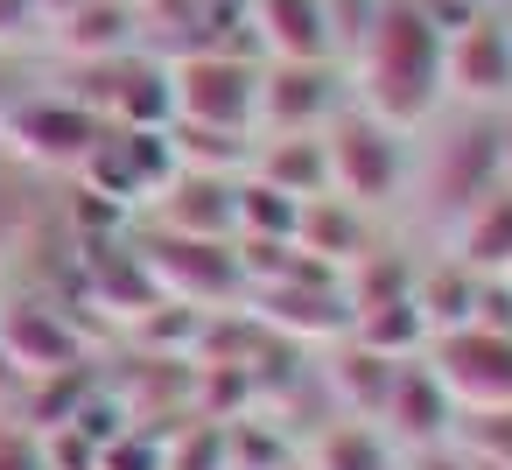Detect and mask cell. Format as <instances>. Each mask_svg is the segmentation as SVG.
I'll list each match as a JSON object with an SVG mask.
<instances>
[{
  "label": "cell",
  "instance_id": "1",
  "mask_svg": "<svg viewBox=\"0 0 512 470\" xmlns=\"http://www.w3.org/2000/svg\"><path fill=\"white\" fill-rule=\"evenodd\" d=\"M442 36L449 29L428 0H379L358 50L344 57L351 99L400 134L428 127L442 113Z\"/></svg>",
  "mask_w": 512,
  "mask_h": 470
},
{
  "label": "cell",
  "instance_id": "2",
  "mask_svg": "<svg viewBox=\"0 0 512 470\" xmlns=\"http://www.w3.org/2000/svg\"><path fill=\"white\" fill-rule=\"evenodd\" d=\"M498 183H505L498 113H463V120H449V127L414 155V183H407V197H421V218L449 239V225H456L477 197H491Z\"/></svg>",
  "mask_w": 512,
  "mask_h": 470
},
{
  "label": "cell",
  "instance_id": "3",
  "mask_svg": "<svg viewBox=\"0 0 512 470\" xmlns=\"http://www.w3.org/2000/svg\"><path fill=\"white\" fill-rule=\"evenodd\" d=\"M323 162H330V197L358 204V211H393L414 183V141L400 127H386L379 113H365L358 99L323 127Z\"/></svg>",
  "mask_w": 512,
  "mask_h": 470
},
{
  "label": "cell",
  "instance_id": "4",
  "mask_svg": "<svg viewBox=\"0 0 512 470\" xmlns=\"http://www.w3.org/2000/svg\"><path fill=\"white\" fill-rule=\"evenodd\" d=\"M260 43H204L190 57H169V92H176V120H204V127H239L260 134Z\"/></svg>",
  "mask_w": 512,
  "mask_h": 470
},
{
  "label": "cell",
  "instance_id": "5",
  "mask_svg": "<svg viewBox=\"0 0 512 470\" xmlns=\"http://www.w3.org/2000/svg\"><path fill=\"white\" fill-rule=\"evenodd\" d=\"M127 239H134V253L148 260V274L169 302L204 309V316L246 302V267H239L232 239H183V232H155V225H134Z\"/></svg>",
  "mask_w": 512,
  "mask_h": 470
},
{
  "label": "cell",
  "instance_id": "6",
  "mask_svg": "<svg viewBox=\"0 0 512 470\" xmlns=\"http://www.w3.org/2000/svg\"><path fill=\"white\" fill-rule=\"evenodd\" d=\"M442 99L463 113L512 106V8H470L442 36Z\"/></svg>",
  "mask_w": 512,
  "mask_h": 470
},
{
  "label": "cell",
  "instance_id": "7",
  "mask_svg": "<svg viewBox=\"0 0 512 470\" xmlns=\"http://www.w3.org/2000/svg\"><path fill=\"white\" fill-rule=\"evenodd\" d=\"M99 134H106V120L85 113L78 99H64L57 85L29 92V99H15L8 113H0V141H8L29 169H57V176H78L85 155L99 148Z\"/></svg>",
  "mask_w": 512,
  "mask_h": 470
},
{
  "label": "cell",
  "instance_id": "8",
  "mask_svg": "<svg viewBox=\"0 0 512 470\" xmlns=\"http://www.w3.org/2000/svg\"><path fill=\"white\" fill-rule=\"evenodd\" d=\"M169 176H176L169 127H162V134L106 127V134H99V148H92V155H85V169H78L85 197H106V204H120L127 218H141V211L162 197V183H169Z\"/></svg>",
  "mask_w": 512,
  "mask_h": 470
},
{
  "label": "cell",
  "instance_id": "9",
  "mask_svg": "<svg viewBox=\"0 0 512 470\" xmlns=\"http://www.w3.org/2000/svg\"><path fill=\"white\" fill-rule=\"evenodd\" d=\"M246 316L274 337H295V344H344L351 337V295H344V274H295V281H267L246 295Z\"/></svg>",
  "mask_w": 512,
  "mask_h": 470
},
{
  "label": "cell",
  "instance_id": "10",
  "mask_svg": "<svg viewBox=\"0 0 512 470\" xmlns=\"http://www.w3.org/2000/svg\"><path fill=\"white\" fill-rule=\"evenodd\" d=\"M379 435L400 449V463L407 456H428V449H442V442H456V428H463V407L449 400V386L435 379V365L428 358H400V372H393V386H386V400H379Z\"/></svg>",
  "mask_w": 512,
  "mask_h": 470
},
{
  "label": "cell",
  "instance_id": "11",
  "mask_svg": "<svg viewBox=\"0 0 512 470\" xmlns=\"http://www.w3.org/2000/svg\"><path fill=\"white\" fill-rule=\"evenodd\" d=\"M435 379L449 386V400L463 414H491V407H512V330H442L428 351Z\"/></svg>",
  "mask_w": 512,
  "mask_h": 470
},
{
  "label": "cell",
  "instance_id": "12",
  "mask_svg": "<svg viewBox=\"0 0 512 470\" xmlns=\"http://www.w3.org/2000/svg\"><path fill=\"white\" fill-rule=\"evenodd\" d=\"M0 344H8L15 372L36 386V379H64L92 358V337L78 330V316L64 302H43V295H22V302H0Z\"/></svg>",
  "mask_w": 512,
  "mask_h": 470
},
{
  "label": "cell",
  "instance_id": "13",
  "mask_svg": "<svg viewBox=\"0 0 512 470\" xmlns=\"http://www.w3.org/2000/svg\"><path fill=\"white\" fill-rule=\"evenodd\" d=\"M351 106L344 64H267L260 71V134H323Z\"/></svg>",
  "mask_w": 512,
  "mask_h": 470
},
{
  "label": "cell",
  "instance_id": "14",
  "mask_svg": "<svg viewBox=\"0 0 512 470\" xmlns=\"http://www.w3.org/2000/svg\"><path fill=\"white\" fill-rule=\"evenodd\" d=\"M141 225L183 232V239H232V232H239V176L176 169V176L162 183V197L141 211Z\"/></svg>",
  "mask_w": 512,
  "mask_h": 470
},
{
  "label": "cell",
  "instance_id": "15",
  "mask_svg": "<svg viewBox=\"0 0 512 470\" xmlns=\"http://www.w3.org/2000/svg\"><path fill=\"white\" fill-rule=\"evenodd\" d=\"M246 36L267 64H344L330 0H246Z\"/></svg>",
  "mask_w": 512,
  "mask_h": 470
},
{
  "label": "cell",
  "instance_id": "16",
  "mask_svg": "<svg viewBox=\"0 0 512 470\" xmlns=\"http://www.w3.org/2000/svg\"><path fill=\"white\" fill-rule=\"evenodd\" d=\"M50 50H57V64L127 57V50H141V8L134 0H78L71 15L50 22Z\"/></svg>",
  "mask_w": 512,
  "mask_h": 470
},
{
  "label": "cell",
  "instance_id": "17",
  "mask_svg": "<svg viewBox=\"0 0 512 470\" xmlns=\"http://www.w3.org/2000/svg\"><path fill=\"white\" fill-rule=\"evenodd\" d=\"M295 246H302L316 267L351 274V267H358V260L379 246V218L323 190V197H309V204H302V218H295Z\"/></svg>",
  "mask_w": 512,
  "mask_h": 470
},
{
  "label": "cell",
  "instance_id": "18",
  "mask_svg": "<svg viewBox=\"0 0 512 470\" xmlns=\"http://www.w3.org/2000/svg\"><path fill=\"white\" fill-rule=\"evenodd\" d=\"M442 253H456L470 274H484V281H512V183H498L491 197H477L456 225H449V246Z\"/></svg>",
  "mask_w": 512,
  "mask_h": 470
},
{
  "label": "cell",
  "instance_id": "19",
  "mask_svg": "<svg viewBox=\"0 0 512 470\" xmlns=\"http://www.w3.org/2000/svg\"><path fill=\"white\" fill-rule=\"evenodd\" d=\"M477 288L484 274H470L456 253H435V260H414V309L428 316V344L442 330H463L477 316Z\"/></svg>",
  "mask_w": 512,
  "mask_h": 470
},
{
  "label": "cell",
  "instance_id": "20",
  "mask_svg": "<svg viewBox=\"0 0 512 470\" xmlns=\"http://www.w3.org/2000/svg\"><path fill=\"white\" fill-rule=\"evenodd\" d=\"M302 470H400V449L379 435V421L330 414V421L302 442Z\"/></svg>",
  "mask_w": 512,
  "mask_h": 470
},
{
  "label": "cell",
  "instance_id": "21",
  "mask_svg": "<svg viewBox=\"0 0 512 470\" xmlns=\"http://www.w3.org/2000/svg\"><path fill=\"white\" fill-rule=\"evenodd\" d=\"M253 176H267L288 197H323L330 190V162H323V134H260L253 148Z\"/></svg>",
  "mask_w": 512,
  "mask_h": 470
},
{
  "label": "cell",
  "instance_id": "22",
  "mask_svg": "<svg viewBox=\"0 0 512 470\" xmlns=\"http://www.w3.org/2000/svg\"><path fill=\"white\" fill-rule=\"evenodd\" d=\"M260 134L239 127H204V120H169V155L176 169H211V176H246L253 169Z\"/></svg>",
  "mask_w": 512,
  "mask_h": 470
},
{
  "label": "cell",
  "instance_id": "23",
  "mask_svg": "<svg viewBox=\"0 0 512 470\" xmlns=\"http://www.w3.org/2000/svg\"><path fill=\"white\" fill-rule=\"evenodd\" d=\"M351 344H365V351H379V358H421V351H428V316L414 309V295L351 309Z\"/></svg>",
  "mask_w": 512,
  "mask_h": 470
},
{
  "label": "cell",
  "instance_id": "24",
  "mask_svg": "<svg viewBox=\"0 0 512 470\" xmlns=\"http://www.w3.org/2000/svg\"><path fill=\"white\" fill-rule=\"evenodd\" d=\"M295 218H302V197L274 190L267 176H239V232L232 239H295Z\"/></svg>",
  "mask_w": 512,
  "mask_h": 470
},
{
  "label": "cell",
  "instance_id": "25",
  "mask_svg": "<svg viewBox=\"0 0 512 470\" xmlns=\"http://www.w3.org/2000/svg\"><path fill=\"white\" fill-rule=\"evenodd\" d=\"M456 442H463V449H470L477 463H498V470H512V407H491V414H463Z\"/></svg>",
  "mask_w": 512,
  "mask_h": 470
},
{
  "label": "cell",
  "instance_id": "26",
  "mask_svg": "<svg viewBox=\"0 0 512 470\" xmlns=\"http://www.w3.org/2000/svg\"><path fill=\"white\" fill-rule=\"evenodd\" d=\"M50 43V15H43V0H0V57H22Z\"/></svg>",
  "mask_w": 512,
  "mask_h": 470
},
{
  "label": "cell",
  "instance_id": "27",
  "mask_svg": "<svg viewBox=\"0 0 512 470\" xmlns=\"http://www.w3.org/2000/svg\"><path fill=\"white\" fill-rule=\"evenodd\" d=\"M0 470H50V449L29 421H0Z\"/></svg>",
  "mask_w": 512,
  "mask_h": 470
},
{
  "label": "cell",
  "instance_id": "28",
  "mask_svg": "<svg viewBox=\"0 0 512 470\" xmlns=\"http://www.w3.org/2000/svg\"><path fill=\"white\" fill-rule=\"evenodd\" d=\"M29 393V379L15 372V358H8V344H0V400H22Z\"/></svg>",
  "mask_w": 512,
  "mask_h": 470
},
{
  "label": "cell",
  "instance_id": "29",
  "mask_svg": "<svg viewBox=\"0 0 512 470\" xmlns=\"http://www.w3.org/2000/svg\"><path fill=\"white\" fill-rule=\"evenodd\" d=\"M498 148H505V183H512V106L498 113Z\"/></svg>",
  "mask_w": 512,
  "mask_h": 470
},
{
  "label": "cell",
  "instance_id": "30",
  "mask_svg": "<svg viewBox=\"0 0 512 470\" xmlns=\"http://www.w3.org/2000/svg\"><path fill=\"white\" fill-rule=\"evenodd\" d=\"M71 8H78V0H43V15H50V22H57V15H71Z\"/></svg>",
  "mask_w": 512,
  "mask_h": 470
},
{
  "label": "cell",
  "instance_id": "31",
  "mask_svg": "<svg viewBox=\"0 0 512 470\" xmlns=\"http://www.w3.org/2000/svg\"><path fill=\"white\" fill-rule=\"evenodd\" d=\"M288 470H302V463H288Z\"/></svg>",
  "mask_w": 512,
  "mask_h": 470
}]
</instances>
